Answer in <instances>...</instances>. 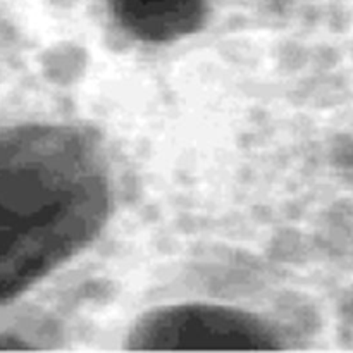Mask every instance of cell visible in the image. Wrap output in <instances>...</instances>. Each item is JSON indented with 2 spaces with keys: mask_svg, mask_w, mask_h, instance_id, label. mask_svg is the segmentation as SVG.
I'll use <instances>...</instances> for the list:
<instances>
[{
  "mask_svg": "<svg viewBox=\"0 0 353 353\" xmlns=\"http://www.w3.org/2000/svg\"><path fill=\"white\" fill-rule=\"evenodd\" d=\"M110 203L105 157L90 133L50 123L0 131V303L88 247Z\"/></svg>",
  "mask_w": 353,
  "mask_h": 353,
  "instance_id": "cell-1",
  "label": "cell"
},
{
  "mask_svg": "<svg viewBox=\"0 0 353 353\" xmlns=\"http://www.w3.org/2000/svg\"><path fill=\"white\" fill-rule=\"evenodd\" d=\"M130 350H279V336L247 310L207 303L154 309L128 334Z\"/></svg>",
  "mask_w": 353,
  "mask_h": 353,
  "instance_id": "cell-2",
  "label": "cell"
},
{
  "mask_svg": "<svg viewBox=\"0 0 353 353\" xmlns=\"http://www.w3.org/2000/svg\"><path fill=\"white\" fill-rule=\"evenodd\" d=\"M124 30L145 41H171L196 31L207 0H107Z\"/></svg>",
  "mask_w": 353,
  "mask_h": 353,
  "instance_id": "cell-3",
  "label": "cell"
}]
</instances>
